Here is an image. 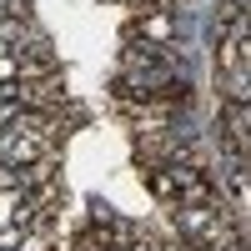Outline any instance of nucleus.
I'll list each match as a JSON object with an SVG mask.
<instances>
[{"mask_svg":"<svg viewBox=\"0 0 251 251\" xmlns=\"http://www.w3.org/2000/svg\"><path fill=\"white\" fill-rule=\"evenodd\" d=\"M146 186L151 196L171 211V206H196V201H211L216 196V181L206 166H191V161H161V166H146Z\"/></svg>","mask_w":251,"mask_h":251,"instance_id":"obj_1","label":"nucleus"},{"mask_svg":"<svg viewBox=\"0 0 251 251\" xmlns=\"http://www.w3.org/2000/svg\"><path fill=\"white\" fill-rule=\"evenodd\" d=\"M176 40V15L161 0H141L131 25H126V46H146V50H171Z\"/></svg>","mask_w":251,"mask_h":251,"instance_id":"obj_2","label":"nucleus"},{"mask_svg":"<svg viewBox=\"0 0 251 251\" xmlns=\"http://www.w3.org/2000/svg\"><path fill=\"white\" fill-rule=\"evenodd\" d=\"M221 151H226V166H246V151H251V121H246V106H236V100H226L221 106Z\"/></svg>","mask_w":251,"mask_h":251,"instance_id":"obj_3","label":"nucleus"}]
</instances>
